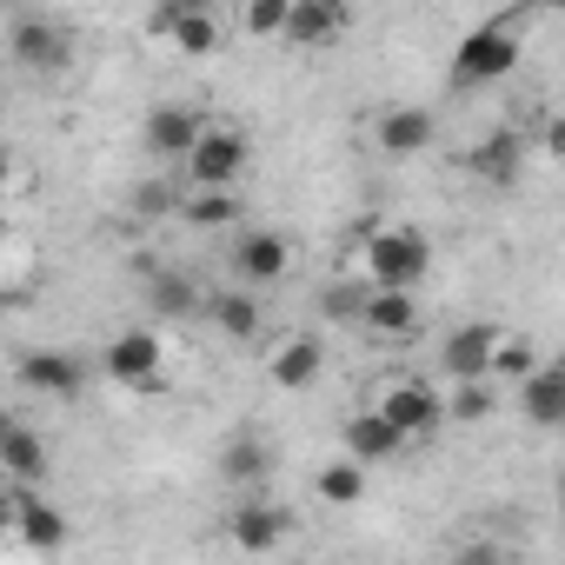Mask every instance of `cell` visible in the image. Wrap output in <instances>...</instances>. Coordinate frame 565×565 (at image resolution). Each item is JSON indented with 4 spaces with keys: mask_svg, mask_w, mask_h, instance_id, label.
<instances>
[{
    "mask_svg": "<svg viewBox=\"0 0 565 565\" xmlns=\"http://www.w3.org/2000/svg\"><path fill=\"white\" fill-rule=\"evenodd\" d=\"M147 34L180 47L186 61H213L226 47V21H220L213 0H160V8L147 14Z\"/></svg>",
    "mask_w": 565,
    "mask_h": 565,
    "instance_id": "6da1fadb",
    "label": "cell"
},
{
    "mask_svg": "<svg viewBox=\"0 0 565 565\" xmlns=\"http://www.w3.org/2000/svg\"><path fill=\"white\" fill-rule=\"evenodd\" d=\"M433 273V246L419 226H373L366 239V279L373 287H419Z\"/></svg>",
    "mask_w": 565,
    "mask_h": 565,
    "instance_id": "7a4b0ae2",
    "label": "cell"
},
{
    "mask_svg": "<svg viewBox=\"0 0 565 565\" xmlns=\"http://www.w3.org/2000/svg\"><path fill=\"white\" fill-rule=\"evenodd\" d=\"M180 167H186V186H239L253 167V140H246V127L206 120V134L193 140V153Z\"/></svg>",
    "mask_w": 565,
    "mask_h": 565,
    "instance_id": "3957f363",
    "label": "cell"
},
{
    "mask_svg": "<svg viewBox=\"0 0 565 565\" xmlns=\"http://www.w3.org/2000/svg\"><path fill=\"white\" fill-rule=\"evenodd\" d=\"M519 28L512 21H486V28H472L466 41H459V54H452V81L459 87H492V81H505L512 67H519Z\"/></svg>",
    "mask_w": 565,
    "mask_h": 565,
    "instance_id": "277c9868",
    "label": "cell"
},
{
    "mask_svg": "<svg viewBox=\"0 0 565 565\" xmlns=\"http://www.w3.org/2000/svg\"><path fill=\"white\" fill-rule=\"evenodd\" d=\"M8 54H14L21 74H34V81H61V74L74 67V34H67L61 21H41V14H14V28H8Z\"/></svg>",
    "mask_w": 565,
    "mask_h": 565,
    "instance_id": "5b68a950",
    "label": "cell"
},
{
    "mask_svg": "<svg viewBox=\"0 0 565 565\" xmlns=\"http://www.w3.org/2000/svg\"><path fill=\"white\" fill-rule=\"evenodd\" d=\"M100 373H107L114 386H127V393H160V386H167V353H160V333H147V327L114 333V340L100 347Z\"/></svg>",
    "mask_w": 565,
    "mask_h": 565,
    "instance_id": "8992f818",
    "label": "cell"
},
{
    "mask_svg": "<svg viewBox=\"0 0 565 565\" xmlns=\"http://www.w3.org/2000/svg\"><path fill=\"white\" fill-rule=\"evenodd\" d=\"M14 380H21L34 399L74 406V399L87 393V360H81V353H67V347H34V353H21Z\"/></svg>",
    "mask_w": 565,
    "mask_h": 565,
    "instance_id": "52a82bcc",
    "label": "cell"
},
{
    "mask_svg": "<svg viewBox=\"0 0 565 565\" xmlns=\"http://www.w3.org/2000/svg\"><path fill=\"white\" fill-rule=\"evenodd\" d=\"M353 34V0H294L287 14V47L300 54H327Z\"/></svg>",
    "mask_w": 565,
    "mask_h": 565,
    "instance_id": "ba28073f",
    "label": "cell"
},
{
    "mask_svg": "<svg viewBox=\"0 0 565 565\" xmlns=\"http://www.w3.org/2000/svg\"><path fill=\"white\" fill-rule=\"evenodd\" d=\"M226 532H233L239 552H279V545L294 539V512L279 505V499H266V492H253V499H239L226 512Z\"/></svg>",
    "mask_w": 565,
    "mask_h": 565,
    "instance_id": "9c48e42d",
    "label": "cell"
},
{
    "mask_svg": "<svg viewBox=\"0 0 565 565\" xmlns=\"http://www.w3.org/2000/svg\"><path fill=\"white\" fill-rule=\"evenodd\" d=\"M373 406H380L406 439H433V433L446 426V393H433L426 380H393Z\"/></svg>",
    "mask_w": 565,
    "mask_h": 565,
    "instance_id": "30bf717a",
    "label": "cell"
},
{
    "mask_svg": "<svg viewBox=\"0 0 565 565\" xmlns=\"http://www.w3.org/2000/svg\"><path fill=\"white\" fill-rule=\"evenodd\" d=\"M233 266H239L246 287H279V279L294 273V239L279 233V226H253V233H239Z\"/></svg>",
    "mask_w": 565,
    "mask_h": 565,
    "instance_id": "8fae6325",
    "label": "cell"
},
{
    "mask_svg": "<svg viewBox=\"0 0 565 565\" xmlns=\"http://www.w3.org/2000/svg\"><path fill=\"white\" fill-rule=\"evenodd\" d=\"M320 373H327L320 333H287V340L266 353V380H273L279 393H307V386H320Z\"/></svg>",
    "mask_w": 565,
    "mask_h": 565,
    "instance_id": "7c38bea8",
    "label": "cell"
},
{
    "mask_svg": "<svg viewBox=\"0 0 565 565\" xmlns=\"http://www.w3.org/2000/svg\"><path fill=\"white\" fill-rule=\"evenodd\" d=\"M200 134H206V114H200V107H180V100H167V107H153V114H147V127H140V147H147L153 160H186Z\"/></svg>",
    "mask_w": 565,
    "mask_h": 565,
    "instance_id": "4fadbf2b",
    "label": "cell"
},
{
    "mask_svg": "<svg viewBox=\"0 0 565 565\" xmlns=\"http://www.w3.org/2000/svg\"><path fill=\"white\" fill-rule=\"evenodd\" d=\"M439 140V114L433 107H386L380 120H373V147L386 153V160H413V153H426Z\"/></svg>",
    "mask_w": 565,
    "mask_h": 565,
    "instance_id": "5bb4252c",
    "label": "cell"
},
{
    "mask_svg": "<svg viewBox=\"0 0 565 565\" xmlns=\"http://www.w3.org/2000/svg\"><path fill=\"white\" fill-rule=\"evenodd\" d=\"M499 333H505V327H492V320L452 327V333L439 340V366H446L452 380H486V373H492V353H499Z\"/></svg>",
    "mask_w": 565,
    "mask_h": 565,
    "instance_id": "9a60e30c",
    "label": "cell"
},
{
    "mask_svg": "<svg viewBox=\"0 0 565 565\" xmlns=\"http://www.w3.org/2000/svg\"><path fill=\"white\" fill-rule=\"evenodd\" d=\"M340 446H347L353 459H366V466H393L413 439H406V433H399L380 406H366V413H353V419L340 426Z\"/></svg>",
    "mask_w": 565,
    "mask_h": 565,
    "instance_id": "2e32d148",
    "label": "cell"
},
{
    "mask_svg": "<svg viewBox=\"0 0 565 565\" xmlns=\"http://www.w3.org/2000/svg\"><path fill=\"white\" fill-rule=\"evenodd\" d=\"M519 413H525V426H539V433L565 426V360H539V366L519 380Z\"/></svg>",
    "mask_w": 565,
    "mask_h": 565,
    "instance_id": "e0dca14e",
    "label": "cell"
},
{
    "mask_svg": "<svg viewBox=\"0 0 565 565\" xmlns=\"http://www.w3.org/2000/svg\"><path fill=\"white\" fill-rule=\"evenodd\" d=\"M0 472H8V479H28V486H47L54 446H47L28 419H8V426H0Z\"/></svg>",
    "mask_w": 565,
    "mask_h": 565,
    "instance_id": "ac0fdd59",
    "label": "cell"
},
{
    "mask_svg": "<svg viewBox=\"0 0 565 565\" xmlns=\"http://www.w3.org/2000/svg\"><path fill=\"white\" fill-rule=\"evenodd\" d=\"M220 479L239 486V492H259V486L273 479V439H266V433H233V439L220 446Z\"/></svg>",
    "mask_w": 565,
    "mask_h": 565,
    "instance_id": "d6986e66",
    "label": "cell"
},
{
    "mask_svg": "<svg viewBox=\"0 0 565 565\" xmlns=\"http://www.w3.org/2000/svg\"><path fill=\"white\" fill-rule=\"evenodd\" d=\"M360 327H366L373 340H413V333H419V300H413V287H373Z\"/></svg>",
    "mask_w": 565,
    "mask_h": 565,
    "instance_id": "ffe728a7",
    "label": "cell"
},
{
    "mask_svg": "<svg viewBox=\"0 0 565 565\" xmlns=\"http://www.w3.org/2000/svg\"><path fill=\"white\" fill-rule=\"evenodd\" d=\"M466 167H472V180H486V186H512L519 167H525V140H519L512 127H499V134H486V140L466 153Z\"/></svg>",
    "mask_w": 565,
    "mask_h": 565,
    "instance_id": "44dd1931",
    "label": "cell"
},
{
    "mask_svg": "<svg viewBox=\"0 0 565 565\" xmlns=\"http://www.w3.org/2000/svg\"><path fill=\"white\" fill-rule=\"evenodd\" d=\"M206 313L226 340H259L266 333V307L253 300V287H226V294H206Z\"/></svg>",
    "mask_w": 565,
    "mask_h": 565,
    "instance_id": "7402d4cb",
    "label": "cell"
},
{
    "mask_svg": "<svg viewBox=\"0 0 565 565\" xmlns=\"http://www.w3.org/2000/svg\"><path fill=\"white\" fill-rule=\"evenodd\" d=\"M366 486H373V466H366V459H353V452H340V459H327V466H320V479H313V492H320V505H333V512H347V505H360V499H366Z\"/></svg>",
    "mask_w": 565,
    "mask_h": 565,
    "instance_id": "603a6c76",
    "label": "cell"
},
{
    "mask_svg": "<svg viewBox=\"0 0 565 565\" xmlns=\"http://www.w3.org/2000/svg\"><path fill=\"white\" fill-rule=\"evenodd\" d=\"M180 220L193 233H226V226H239V193L233 186H186Z\"/></svg>",
    "mask_w": 565,
    "mask_h": 565,
    "instance_id": "cb8c5ba5",
    "label": "cell"
},
{
    "mask_svg": "<svg viewBox=\"0 0 565 565\" xmlns=\"http://www.w3.org/2000/svg\"><path fill=\"white\" fill-rule=\"evenodd\" d=\"M147 307H153L160 320H186V313H200V307H206V294L193 287V273H173V266H167V273H153V279H147Z\"/></svg>",
    "mask_w": 565,
    "mask_h": 565,
    "instance_id": "d4e9b609",
    "label": "cell"
},
{
    "mask_svg": "<svg viewBox=\"0 0 565 565\" xmlns=\"http://www.w3.org/2000/svg\"><path fill=\"white\" fill-rule=\"evenodd\" d=\"M492 413H499L492 373H486V380H452V393H446V419H452V426H486Z\"/></svg>",
    "mask_w": 565,
    "mask_h": 565,
    "instance_id": "484cf974",
    "label": "cell"
},
{
    "mask_svg": "<svg viewBox=\"0 0 565 565\" xmlns=\"http://www.w3.org/2000/svg\"><path fill=\"white\" fill-rule=\"evenodd\" d=\"M180 200H186V186L167 180V173H153V180H140V186L127 193L134 220H180Z\"/></svg>",
    "mask_w": 565,
    "mask_h": 565,
    "instance_id": "4316f807",
    "label": "cell"
},
{
    "mask_svg": "<svg viewBox=\"0 0 565 565\" xmlns=\"http://www.w3.org/2000/svg\"><path fill=\"white\" fill-rule=\"evenodd\" d=\"M287 14H294V0H239V34L287 41Z\"/></svg>",
    "mask_w": 565,
    "mask_h": 565,
    "instance_id": "83f0119b",
    "label": "cell"
},
{
    "mask_svg": "<svg viewBox=\"0 0 565 565\" xmlns=\"http://www.w3.org/2000/svg\"><path fill=\"white\" fill-rule=\"evenodd\" d=\"M532 366H539V340H532V333H499V353H492V380H512V386H519Z\"/></svg>",
    "mask_w": 565,
    "mask_h": 565,
    "instance_id": "f1b7e54d",
    "label": "cell"
},
{
    "mask_svg": "<svg viewBox=\"0 0 565 565\" xmlns=\"http://www.w3.org/2000/svg\"><path fill=\"white\" fill-rule=\"evenodd\" d=\"M366 300H373V279H366V287H327V313L333 320H366Z\"/></svg>",
    "mask_w": 565,
    "mask_h": 565,
    "instance_id": "f546056e",
    "label": "cell"
},
{
    "mask_svg": "<svg viewBox=\"0 0 565 565\" xmlns=\"http://www.w3.org/2000/svg\"><path fill=\"white\" fill-rule=\"evenodd\" d=\"M552 147H558V153H565V120H558V127H552Z\"/></svg>",
    "mask_w": 565,
    "mask_h": 565,
    "instance_id": "4dcf8cb0",
    "label": "cell"
},
{
    "mask_svg": "<svg viewBox=\"0 0 565 565\" xmlns=\"http://www.w3.org/2000/svg\"><path fill=\"white\" fill-rule=\"evenodd\" d=\"M558 519H565V479H558Z\"/></svg>",
    "mask_w": 565,
    "mask_h": 565,
    "instance_id": "1f68e13d",
    "label": "cell"
},
{
    "mask_svg": "<svg viewBox=\"0 0 565 565\" xmlns=\"http://www.w3.org/2000/svg\"><path fill=\"white\" fill-rule=\"evenodd\" d=\"M532 8H565V0H532Z\"/></svg>",
    "mask_w": 565,
    "mask_h": 565,
    "instance_id": "d6a6232c",
    "label": "cell"
}]
</instances>
